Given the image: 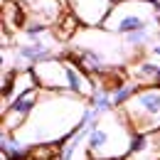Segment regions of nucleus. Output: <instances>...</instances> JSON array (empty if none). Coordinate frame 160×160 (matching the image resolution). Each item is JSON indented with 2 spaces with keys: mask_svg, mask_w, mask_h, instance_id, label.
<instances>
[{
  "mask_svg": "<svg viewBox=\"0 0 160 160\" xmlns=\"http://www.w3.org/2000/svg\"><path fill=\"white\" fill-rule=\"evenodd\" d=\"M86 101L72 96V94H49L42 91V99L35 108V113L30 121L18 131V138L25 140L27 145H59L62 140H67L81 123Z\"/></svg>",
  "mask_w": 160,
  "mask_h": 160,
  "instance_id": "1",
  "label": "nucleus"
},
{
  "mask_svg": "<svg viewBox=\"0 0 160 160\" xmlns=\"http://www.w3.org/2000/svg\"><path fill=\"white\" fill-rule=\"evenodd\" d=\"M131 126L121 116V111H113L94 126L84 148L91 160H126L131 153Z\"/></svg>",
  "mask_w": 160,
  "mask_h": 160,
  "instance_id": "2",
  "label": "nucleus"
},
{
  "mask_svg": "<svg viewBox=\"0 0 160 160\" xmlns=\"http://www.w3.org/2000/svg\"><path fill=\"white\" fill-rule=\"evenodd\" d=\"M158 10L160 0H121L108 12L103 30L116 37H126L131 32L148 30V27L158 25Z\"/></svg>",
  "mask_w": 160,
  "mask_h": 160,
  "instance_id": "3",
  "label": "nucleus"
},
{
  "mask_svg": "<svg viewBox=\"0 0 160 160\" xmlns=\"http://www.w3.org/2000/svg\"><path fill=\"white\" fill-rule=\"evenodd\" d=\"M133 133L160 131V86H140L136 96L118 108Z\"/></svg>",
  "mask_w": 160,
  "mask_h": 160,
  "instance_id": "4",
  "label": "nucleus"
},
{
  "mask_svg": "<svg viewBox=\"0 0 160 160\" xmlns=\"http://www.w3.org/2000/svg\"><path fill=\"white\" fill-rule=\"evenodd\" d=\"M35 79L40 84L42 91L49 94H69V84H67V59L52 57L47 62H40L37 67H32Z\"/></svg>",
  "mask_w": 160,
  "mask_h": 160,
  "instance_id": "5",
  "label": "nucleus"
},
{
  "mask_svg": "<svg viewBox=\"0 0 160 160\" xmlns=\"http://www.w3.org/2000/svg\"><path fill=\"white\" fill-rule=\"evenodd\" d=\"M69 12L84 27H103L108 12L113 10V0H64Z\"/></svg>",
  "mask_w": 160,
  "mask_h": 160,
  "instance_id": "6",
  "label": "nucleus"
},
{
  "mask_svg": "<svg viewBox=\"0 0 160 160\" xmlns=\"http://www.w3.org/2000/svg\"><path fill=\"white\" fill-rule=\"evenodd\" d=\"M18 2L25 8L27 20H37L44 25H52V27H57L59 20L67 15L62 0H18Z\"/></svg>",
  "mask_w": 160,
  "mask_h": 160,
  "instance_id": "7",
  "label": "nucleus"
},
{
  "mask_svg": "<svg viewBox=\"0 0 160 160\" xmlns=\"http://www.w3.org/2000/svg\"><path fill=\"white\" fill-rule=\"evenodd\" d=\"M131 81H136L138 86H160V64L150 59H143V62H136L131 69Z\"/></svg>",
  "mask_w": 160,
  "mask_h": 160,
  "instance_id": "8",
  "label": "nucleus"
},
{
  "mask_svg": "<svg viewBox=\"0 0 160 160\" xmlns=\"http://www.w3.org/2000/svg\"><path fill=\"white\" fill-rule=\"evenodd\" d=\"M89 128H77L72 136L67 140H62L59 148H57V160H74V155H77V150H79L81 145H86V138H89Z\"/></svg>",
  "mask_w": 160,
  "mask_h": 160,
  "instance_id": "9",
  "label": "nucleus"
},
{
  "mask_svg": "<svg viewBox=\"0 0 160 160\" xmlns=\"http://www.w3.org/2000/svg\"><path fill=\"white\" fill-rule=\"evenodd\" d=\"M2 25L8 32L27 25V12L18 0H2Z\"/></svg>",
  "mask_w": 160,
  "mask_h": 160,
  "instance_id": "10",
  "label": "nucleus"
},
{
  "mask_svg": "<svg viewBox=\"0 0 160 160\" xmlns=\"http://www.w3.org/2000/svg\"><path fill=\"white\" fill-rule=\"evenodd\" d=\"M138 89H140V86L136 84V81H116V84L111 86V101H113V108H116V111L123 108L128 101L136 96Z\"/></svg>",
  "mask_w": 160,
  "mask_h": 160,
  "instance_id": "11",
  "label": "nucleus"
},
{
  "mask_svg": "<svg viewBox=\"0 0 160 160\" xmlns=\"http://www.w3.org/2000/svg\"><path fill=\"white\" fill-rule=\"evenodd\" d=\"M121 40L128 47V52H131V49H145V47H150V44L155 42V32H153V27H148V30L131 32V35H126V37H121Z\"/></svg>",
  "mask_w": 160,
  "mask_h": 160,
  "instance_id": "12",
  "label": "nucleus"
},
{
  "mask_svg": "<svg viewBox=\"0 0 160 160\" xmlns=\"http://www.w3.org/2000/svg\"><path fill=\"white\" fill-rule=\"evenodd\" d=\"M49 30H52V27L44 25V22L27 20V25L22 27V37H25V42H42V40H47Z\"/></svg>",
  "mask_w": 160,
  "mask_h": 160,
  "instance_id": "13",
  "label": "nucleus"
},
{
  "mask_svg": "<svg viewBox=\"0 0 160 160\" xmlns=\"http://www.w3.org/2000/svg\"><path fill=\"white\" fill-rule=\"evenodd\" d=\"M148 52H150V57H155V59H160V42H153V44L148 47Z\"/></svg>",
  "mask_w": 160,
  "mask_h": 160,
  "instance_id": "14",
  "label": "nucleus"
},
{
  "mask_svg": "<svg viewBox=\"0 0 160 160\" xmlns=\"http://www.w3.org/2000/svg\"><path fill=\"white\" fill-rule=\"evenodd\" d=\"M155 136H158V138H160V131H158V133H155Z\"/></svg>",
  "mask_w": 160,
  "mask_h": 160,
  "instance_id": "15",
  "label": "nucleus"
},
{
  "mask_svg": "<svg viewBox=\"0 0 160 160\" xmlns=\"http://www.w3.org/2000/svg\"><path fill=\"white\" fill-rule=\"evenodd\" d=\"M113 2H121V0H113Z\"/></svg>",
  "mask_w": 160,
  "mask_h": 160,
  "instance_id": "16",
  "label": "nucleus"
}]
</instances>
